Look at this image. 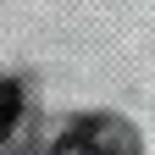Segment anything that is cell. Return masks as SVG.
<instances>
[{"instance_id":"obj_1","label":"cell","mask_w":155,"mask_h":155,"mask_svg":"<svg viewBox=\"0 0 155 155\" xmlns=\"http://www.w3.org/2000/svg\"><path fill=\"white\" fill-rule=\"evenodd\" d=\"M17 111H22V100H17V89L0 78V139L11 133V122H17Z\"/></svg>"},{"instance_id":"obj_2","label":"cell","mask_w":155,"mask_h":155,"mask_svg":"<svg viewBox=\"0 0 155 155\" xmlns=\"http://www.w3.org/2000/svg\"><path fill=\"white\" fill-rule=\"evenodd\" d=\"M55 155H116L111 144H100V139H61V150Z\"/></svg>"}]
</instances>
